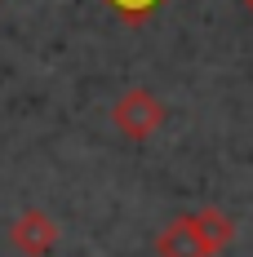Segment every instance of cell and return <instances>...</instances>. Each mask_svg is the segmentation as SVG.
<instances>
[{"label":"cell","mask_w":253,"mask_h":257,"mask_svg":"<svg viewBox=\"0 0 253 257\" xmlns=\"http://www.w3.org/2000/svg\"><path fill=\"white\" fill-rule=\"evenodd\" d=\"M164 120H169V106H164V98L151 93V89H129V93H120L116 106H111V124L120 128L129 142L155 138V133L164 128Z\"/></svg>","instance_id":"1"},{"label":"cell","mask_w":253,"mask_h":257,"mask_svg":"<svg viewBox=\"0 0 253 257\" xmlns=\"http://www.w3.org/2000/svg\"><path fill=\"white\" fill-rule=\"evenodd\" d=\"M9 244L23 257H49L58 248V222L45 208H23L9 226Z\"/></svg>","instance_id":"2"},{"label":"cell","mask_w":253,"mask_h":257,"mask_svg":"<svg viewBox=\"0 0 253 257\" xmlns=\"http://www.w3.org/2000/svg\"><path fill=\"white\" fill-rule=\"evenodd\" d=\"M155 253L160 257H213V248L204 239L196 213H182V217H174L164 231L155 235Z\"/></svg>","instance_id":"3"},{"label":"cell","mask_w":253,"mask_h":257,"mask_svg":"<svg viewBox=\"0 0 253 257\" xmlns=\"http://www.w3.org/2000/svg\"><path fill=\"white\" fill-rule=\"evenodd\" d=\"M196 222H200V231H204V239H209V248H213V257L227 248L231 239H235V222H231L227 213L218 204H204V208H196Z\"/></svg>","instance_id":"4"},{"label":"cell","mask_w":253,"mask_h":257,"mask_svg":"<svg viewBox=\"0 0 253 257\" xmlns=\"http://www.w3.org/2000/svg\"><path fill=\"white\" fill-rule=\"evenodd\" d=\"M102 5H107L111 14H120L125 23H133V27H138V23H147L151 14H160V9H164L169 0H102Z\"/></svg>","instance_id":"5"},{"label":"cell","mask_w":253,"mask_h":257,"mask_svg":"<svg viewBox=\"0 0 253 257\" xmlns=\"http://www.w3.org/2000/svg\"><path fill=\"white\" fill-rule=\"evenodd\" d=\"M240 5H244V14H249V18H253V0H240Z\"/></svg>","instance_id":"6"}]
</instances>
